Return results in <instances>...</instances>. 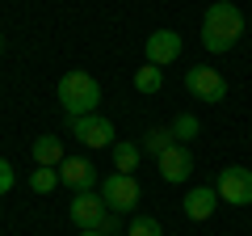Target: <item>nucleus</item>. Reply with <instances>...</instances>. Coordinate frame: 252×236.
Returning a JSON list of instances; mask_svg holds the SVG:
<instances>
[{
	"label": "nucleus",
	"mask_w": 252,
	"mask_h": 236,
	"mask_svg": "<svg viewBox=\"0 0 252 236\" xmlns=\"http://www.w3.org/2000/svg\"><path fill=\"white\" fill-rule=\"evenodd\" d=\"M244 38V13L235 0H215L202 17V46L210 55H227Z\"/></svg>",
	"instance_id": "1"
},
{
	"label": "nucleus",
	"mask_w": 252,
	"mask_h": 236,
	"mask_svg": "<svg viewBox=\"0 0 252 236\" xmlns=\"http://www.w3.org/2000/svg\"><path fill=\"white\" fill-rule=\"evenodd\" d=\"M59 106L67 110V118H80V114H97L101 106V84L93 72H84V68H72V72L59 76Z\"/></svg>",
	"instance_id": "2"
},
{
	"label": "nucleus",
	"mask_w": 252,
	"mask_h": 236,
	"mask_svg": "<svg viewBox=\"0 0 252 236\" xmlns=\"http://www.w3.org/2000/svg\"><path fill=\"white\" fill-rule=\"evenodd\" d=\"M215 190H219V202H227V207H248L252 202V169H244V164L219 169Z\"/></svg>",
	"instance_id": "3"
},
{
	"label": "nucleus",
	"mask_w": 252,
	"mask_h": 236,
	"mask_svg": "<svg viewBox=\"0 0 252 236\" xmlns=\"http://www.w3.org/2000/svg\"><path fill=\"white\" fill-rule=\"evenodd\" d=\"M139 182H135V173H109L105 182H101V198H105L109 211H118V215H126V211H135L139 207Z\"/></svg>",
	"instance_id": "4"
},
{
	"label": "nucleus",
	"mask_w": 252,
	"mask_h": 236,
	"mask_svg": "<svg viewBox=\"0 0 252 236\" xmlns=\"http://www.w3.org/2000/svg\"><path fill=\"white\" fill-rule=\"evenodd\" d=\"M67 131H72L84 148H109V144H114V122H109V118H101V114L67 118Z\"/></svg>",
	"instance_id": "5"
},
{
	"label": "nucleus",
	"mask_w": 252,
	"mask_h": 236,
	"mask_svg": "<svg viewBox=\"0 0 252 236\" xmlns=\"http://www.w3.org/2000/svg\"><path fill=\"white\" fill-rule=\"evenodd\" d=\"M181 46H185V42H181L177 30H152L147 42H143V59H147V64H156V68H168V64H177Z\"/></svg>",
	"instance_id": "6"
},
{
	"label": "nucleus",
	"mask_w": 252,
	"mask_h": 236,
	"mask_svg": "<svg viewBox=\"0 0 252 236\" xmlns=\"http://www.w3.org/2000/svg\"><path fill=\"white\" fill-rule=\"evenodd\" d=\"M185 89L193 93L198 101H210V106L227 97V80L215 72V68H206V64H202V68H189V72H185Z\"/></svg>",
	"instance_id": "7"
},
{
	"label": "nucleus",
	"mask_w": 252,
	"mask_h": 236,
	"mask_svg": "<svg viewBox=\"0 0 252 236\" xmlns=\"http://www.w3.org/2000/svg\"><path fill=\"white\" fill-rule=\"evenodd\" d=\"M105 198L101 194H93V190H80L72 198V207H67V215H72V224L80 228V232H97V224L105 219Z\"/></svg>",
	"instance_id": "8"
},
{
	"label": "nucleus",
	"mask_w": 252,
	"mask_h": 236,
	"mask_svg": "<svg viewBox=\"0 0 252 236\" xmlns=\"http://www.w3.org/2000/svg\"><path fill=\"white\" fill-rule=\"evenodd\" d=\"M156 164H160V177H164L168 186L189 182V173H193V152H189V148H181V144H172L168 152L156 156Z\"/></svg>",
	"instance_id": "9"
},
{
	"label": "nucleus",
	"mask_w": 252,
	"mask_h": 236,
	"mask_svg": "<svg viewBox=\"0 0 252 236\" xmlns=\"http://www.w3.org/2000/svg\"><path fill=\"white\" fill-rule=\"evenodd\" d=\"M59 182L72 186L76 194L93 190V186H97V169H93V160H84V156H67V160L59 164Z\"/></svg>",
	"instance_id": "10"
},
{
	"label": "nucleus",
	"mask_w": 252,
	"mask_h": 236,
	"mask_svg": "<svg viewBox=\"0 0 252 236\" xmlns=\"http://www.w3.org/2000/svg\"><path fill=\"white\" fill-rule=\"evenodd\" d=\"M181 211H185L193 224L210 219V215L219 211V190H215V186H193V190L185 194V202H181Z\"/></svg>",
	"instance_id": "11"
},
{
	"label": "nucleus",
	"mask_w": 252,
	"mask_h": 236,
	"mask_svg": "<svg viewBox=\"0 0 252 236\" xmlns=\"http://www.w3.org/2000/svg\"><path fill=\"white\" fill-rule=\"evenodd\" d=\"M30 152H34V160L42 164V169H55V164L67 160V156H63V139H59V135H38L34 144H30Z\"/></svg>",
	"instance_id": "12"
},
{
	"label": "nucleus",
	"mask_w": 252,
	"mask_h": 236,
	"mask_svg": "<svg viewBox=\"0 0 252 236\" xmlns=\"http://www.w3.org/2000/svg\"><path fill=\"white\" fill-rule=\"evenodd\" d=\"M139 160H143V148L130 144V139H118L114 144V173H135Z\"/></svg>",
	"instance_id": "13"
},
{
	"label": "nucleus",
	"mask_w": 252,
	"mask_h": 236,
	"mask_svg": "<svg viewBox=\"0 0 252 236\" xmlns=\"http://www.w3.org/2000/svg\"><path fill=\"white\" fill-rule=\"evenodd\" d=\"M172 144H177V135H172V127H152V131L143 135V144H139V148H143L147 156H160V152H168Z\"/></svg>",
	"instance_id": "14"
},
{
	"label": "nucleus",
	"mask_w": 252,
	"mask_h": 236,
	"mask_svg": "<svg viewBox=\"0 0 252 236\" xmlns=\"http://www.w3.org/2000/svg\"><path fill=\"white\" fill-rule=\"evenodd\" d=\"M135 89L139 93H160L164 89V68H156V64L135 68Z\"/></svg>",
	"instance_id": "15"
},
{
	"label": "nucleus",
	"mask_w": 252,
	"mask_h": 236,
	"mask_svg": "<svg viewBox=\"0 0 252 236\" xmlns=\"http://www.w3.org/2000/svg\"><path fill=\"white\" fill-rule=\"evenodd\" d=\"M55 186H59V169H42V164H38V169L30 173V190L34 194H51Z\"/></svg>",
	"instance_id": "16"
},
{
	"label": "nucleus",
	"mask_w": 252,
	"mask_h": 236,
	"mask_svg": "<svg viewBox=\"0 0 252 236\" xmlns=\"http://www.w3.org/2000/svg\"><path fill=\"white\" fill-rule=\"evenodd\" d=\"M198 127H202V122L193 114H177V118H172V135H177V144L193 139V135H198Z\"/></svg>",
	"instance_id": "17"
},
{
	"label": "nucleus",
	"mask_w": 252,
	"mask_h": 236,
	"mask_svg": "<svg viewBox=\"0 0 252 236\" xmlns=\"http://www.w3.org/2000/svg\"><path fill=\"white\" fill-rule=\"evenodd\" d=\"M126 236H164V228H160V219H152V215H139L135 224L126 228Z\"/></svg>",
	"instance_id": "18"
},
{
	"label": "nucleus",
	"mask_w": 252,
	"mask_h": 236,
	"mask_svg": "<svg viewBox=\"0 0 252 236\" xmlns=\"http://www.w3.org/2000/svg\"><path fill=\"white\" fill-rule=\"evenodd\" d=\"M97 232H101V236H114V232H122V215H118V211H105V219L97 224Z\"/></svg>",
	"instance_id": "19"
},
{
	"label": "nucleus",
	"mask_w": 252,
	"mask_h": 236,
	"mask_svg": "<svg viewBox=\"0 0 252 236\" xmlns=\"http://www.w3.org/2000/svg\"><path fill=\"white\" fill-rule=\"evenodd\" d=\"M13 182H17V177H13V164H9V160H0V194H9Z\"/></svg>",
	"instance_id": "20"
},
{
	"label": "nucleus",
	"mask_w": 252,
	"mask_h": 236,
	"mask_svg": "<svg viewBox=\"0 0 252 236\" xmlns=\"http://www.w3.org/2000/svg\"><path fill=\"white\" fill-rule=\"evenodd\" d=\"M80 236H101V232H80Z\"/></svg>",
	"instance_id": "21"
},
{
	"label": "nucleus",
	"mask_w": 252,
	"mask_h": 236,
	"mask_svg": "<svg viewBox=\"0 0 252 236\" xmlns=\"http://www.w3.org/2000/svg\"><path fill=\"white\" fill-rule=\"evenodd\" d=\"M0 51H4V38H0Z\"/></svg>",
	"instance_id": "22"
}]
</instances>
